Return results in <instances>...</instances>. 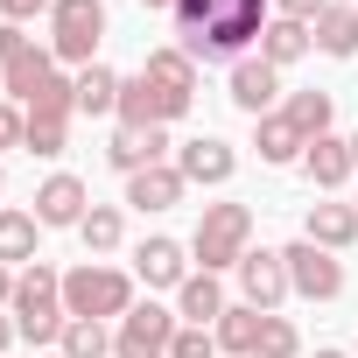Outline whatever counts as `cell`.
Segmentation results:
<instances>
[{
	"instance_id": "obj_1",
	"label": "cell",
	"mask_w": 358,
	"mask_h": 358,
	"mask_svg": "<svg viewBox=\"0 0 358 358\" xmlns=\"http://www.w3.org/2000/svg\"><path fill=\"white\" fill-rule=\"evenodd\" d=\"M15 337H29V344H64V323H71V309H64V274L50 267V260H36V267H22L15 274Z\"/></svg>"
},
{
	"instance_id": "obj_2",
	"label": "cell",
	"mask_w": 358,
	"mask_h": 358,
	"mask_svg": "<svg viewBox=\"0 0 358 358\" xmlns=\"http://www.w3.org/2000/svg\"><path fill=\"white\" fill-rule=\"evenodd\" d=\"M246 239H253V211L246 204H204V218L190 232V253H197L204 274H225V267H239L253 253Z\"/></svg>"
},
{
	"instance_id": "obj_3",
	"label": "cell",
	"mask_w": 358,
	"mask_h": 358,
	"mask_svg": "<svg viewBox=\"0 0 358 358\" xmlns=\"http://www.w3.org/2000/svg\"><path fill=\"white\" fill-rule=\"evenodd\" d=\"M64 309L71 316H127L134 309V274H120V267H106V260H85V267H71L64 274Z\"/></svg>"
},
{
	"instance_id": "obj_4",
	"label": "cell",
	"mask_w": 358,
	"mask_h": 358,
	"mask_svg": "<svg viewBox=\"0 0 358 358\" xmlns=\"http://www.w3.org/2000/svg\"><path fill=\"white\" fill-rule=\"evenodd\" d=\"M99 36H106V0H57L50 8V57L57 64H99Z\"/></svg>"
},
{
	"instance_id": "obj_5",
	"label": "cell",
	"mask_w": 358,
	"mask_h": 358,
	"mask_svg": "<svg viewBox=\"0 0 358 358\" xmlns=\"http://www.w3.org/2000/svg\"><path fill=\"white\" fill-rule=\"evenodd\" d=\"M176 330H183V316H169L162 302H134L113 330V358H169Z\"/></svg>"
},
{
	"instance_id": "obj_6",
	"label": "cell",
	"mask_w": 358,
	"mask_h": 358,
	"mask_svg": "<svg viewBox=\"0 0 358 358\" xmlns=\"http://www.w3.org/2000/svg\"><path fill=\"white\" fill-rule=\"evenodd\" d=\"M281 260H288V288H295L302 302H337V295H344V260H337V253L295 239V246H281Z\"/></svg>"
},
{
	"instance_id": "obj_7",
	"label": "cell",
	"mask_w": 358,
	"mask_h": 358,
	"mask_svg": "<svg viewBox=\"0 0 358 358\" xmlns=\"http://www.w3.org/2000/svg\"><path fill=\"white\" fill-rule=\"evenodd\" d=\"M183 113H190L183 92H162L155 78H120V127H169Z\"/></svg>"
},
{
	"instance_id": "obj_8",
	"label": "cell",
	"mask_w": 358,
	"mask_h": 358,
	"mask_svg": "<svg viewBox=\"0 0 358 358\" xmlns=\"http://www.w3.org/2000/svg\"><path fill=\"white\" fill-rule=\"evenodd\" d=\"M176 169H183V183H204V190H218V183H232L239 155H232V141H218V134H197V141H183V148H176Z\"/></svg>"
},
{
	"instance_id": "obj_9",
	"label": "cell",
	"mask_w": 358,
	"mask_h": 358,
	"mask_svg": "<svg viewBox=\"0 0 358 358\" xmlns=\"http://www.w3.org/2000/svg\"><path fill=\"white\" fill-rule=\"evenodd\" d=\"M232 274H239V295H246L253 309H281V295H295V288H288V260H281V253H267V246H260V253H246Z\"/></svg>"
},
{
	"instance_id": "obj_10",
	"label": "cell",
	"mask_w": 358,
	"mask_h": 358,
	"mask_svg": "<svg viewBox=\"0 0 358 358\" xmlns=\"http://www.w3.org/2000/svg\"><path fill=\"white\" fill-rule=\"evenodd\" d=\"M85 211H92V197H85L78 176H64V169L36 190V225H43V232H57V225H71V232H78V225H85Z\"/></svg>"
},
{
	"instance_id": "obj_11",
	"label": "cell",
	"mask_w": 358,
	"mask_h": 358,
	"mask_svg": "<svg viewBox=\"0 0 358 358\" xmlns=\"http://www.w3.org/2000/svg\"><path fill=\"white\" fill-rule=\"evenodd\" d=\"M274 99H281V71H274L267 57H239V64H232V106L253 113V120H267Z\"/></svg>"
},
{
	"instance_id": "obj_12",
	"label": "cell",
	"mask_w": 358,
	"mask_h": 358,
	"mask_svg": "<svg viewBox=\"0 0 358 358\" xmlns=\"http://www.w3.org/2000/svg\"><path fill=\"white\" fill-rule=\"evenodd\" d=\"M169 155V127H120L113 141H106V162L120 169V176H141V169H155Z\"/></svg>"
},
{
	"instance_id": "obj_13",
	"label": "cell",
	"mask_w": 358,
	"mask_h": 358,
	"mask_svg": "<svg viewBox=\"0 0 358 358\" xmlns=\"http://www.w3.org/2000/svg\"><path fill=\"white\" fill-rule=\"evenodd\" d=\"M183 169H176V162H155V169H141V176H127V204L134 211H176V204H183Z\"/></svg>"
},
{
	"instance_id": "obj_14",
	"label": "cell",
	"mask_w": 358,
	"mask_h": 358,
	"mask_svg": "<svg viewBox=\"0 0 358 358\" xmlns=\"http://www.w3.org/2000/svg\"><path fill=\"white\" fill-rule=\"evenodd\" d=\"M134 274L148 281V288H183L190 281V260H183V246H176V239H141V253H134Z\"/></svg>"
},
{
	"instance_id": "obj_15",
	"label": "cell",
	"mask_w": 358,
	"mask_h": 358,
	"mask_svg": "<svg viewBox=\"0 0 358 358\" xmlns=\"http://www.w3.org/2000/svg\"><path fill=\"white\" fill-rule=\"evenodd\" d=\"M302 239H309V246H323V253H344V246L358 239V204H309Z\"/></svg>"
},
{
	"instance_id": "obj_16",
	"label": "cell",
	"mask_w": 358,
	"mask_h": 358,
	"mask_svg": "<svg viewBox=\"0 0 358 358\" xmlns=\"http://www.w3.org/2000/svg\"><path fill=\"white\" fill-rule=\"evenodd\" d=\"M302 169H309V183H316V190H337V183H344V176H351L358 162H351V141H337V134H316V141L302 148Z\"/></svg>"
},
{
	"instance_id": "obj_17",
	"label": "cell",
	"mask_w": 358,
	"mask_h": 358,
	"mask_svg": "<svg viewBox=\"0 0 358 358\" xmlns=\"http://www.w3.org/2000/svg\"><path fill=\"white\" fill-rule=\"evenodd\" d=\"M225 309H232V302H225L218 274H204V267H197V274H190L183 288H176V316H183V323H204V330H211V323H218Z\"/></svg>"
},
{
	"instance_id": "obj_18",
	"label": "cell",
	"mask_w": 358,
	"mask_h": 358,
	"mask_svg": "<svg viewBox=\"0 0 358 358\" xmlns=\"http://www.w3.org/2000/svg\"><path fill=\"white\" fill-rule=\"evenodd\" d=\"M309 36H316L323 57H358V8L351 0H330V8L309 22Z\"/></svg>"
},
{
	"instance_id": "obj_19",
	"label": "cell",
	"mask_w": 358,
	"mask_h": 358,
	"mask_svg": "<svg viewBox=\"0 0 358 358\" xmlns=\"http://www.w3.org/2000/svg\"><path fill=\"white\" fill-rule=\"evenodd\" d=\"M316 50V36H309V22H288V15H274L267 29H260V57L274 64V71H288V64H302Z\"/></svg>"
},
{
	"instance_id": "obj_20",
	"label": "cell",
	"mask_w": 358,
	"mask_h": 358,
	"mask_svg": "<svg viewBox=\"0 0 358 358\" xmlns=\"http://www.w3.org/2000/svg\"><path fill=\"white\" fill-rule=\"evenodd\" d=\"M253 148H260V162L267 169H288V162H302V134H295V120L288 113H267V120H253Z\"/></svg>"
},
{
	"instance_id": "obj_21",
	"label": "cell",
	"mask_w": 358,
	"mask_h": 358,
	"mask_svg": "<svg viewBox=\"0 0 358 358\" xmlns=\"http://www.w3.org/2000/svg\"><path fill=\"white\" fill-rule=\"evenodd\" d=\"M260 323H267V309H253V302H232V309L211 323V337H218V351H232V358H253V351H260Z\"/></svg>"
},
{
	"instance_id": "obj_22",
	"label": "cell",
	"mask_w": 358,
	"mask_h": 358,
	"mask_svg": "<svg viewBox=\"0 0 358 358\" xmlns=\"http://www.w3.org/2000/svg\"><path fill=\"white\" fill-rule=\"evenodd\" d=\"M36 211H8L0 204V267H36Z\"/></svg>"
},
{
	"instance_id": "obj_23",
	"label": "cell",
	"mask_w": 358,
	"mask_h": 358,
	"mask_svg": "<svg viewBox=\"0 0 358 358\" xmlns=\"http://www.w3.org/2000/svg\"><path fill=\"white\" fill-rule=\"evenodd\" d=\"M141 78H155L162 92H183V99H197V57H190V50H148Z\"/></svg>"
},
{
	"instance_id": "obj_24",
	"label": "cell",
	"mask_w": 358,
	"mask_h": 358,
	"mask_svg": "<svg viewBox=\"0 0 358 358\" xmlns=\"http://www.w3.org/2000/svg\"><path fill=\"white\" fill-rule=\"evenodd\" d=\"M57 71V57L50 50H29V57H15L8 71H0V99H15V106H29L36 92H43V78Z\"/></svg>"
},
{
	"instance_id": "obj_25",
	"label": "cell",
	"mask_w": 358,
	"mask_h": 358,
	"mask_svg": "<svg viewBox=\"0 0 358 358\" xmlns=\"http://www.w3.org/2000/svg\"><path fill=\"white\" fill-rule=\"evenodd\" d=\"M78 113H120V78L106 64H85L78 71Z\"/></svg>"
},
{
	"instance_id": "obj_26",
	"label": "cell",
	"mask_w": 358,
	"mask_h": 358,
	"mask_svg": "<svg viewBox=\"0 0 358 358\" xmlns=\"http://www.w3.org/2000/svg\"><path fill=\"white\" fill-rule=\"evenodd\" d=\"M281 113L295 120V134H302V141L330 134V92H288V106H281Z\"/></svg>"
},
{
	"instance_id": "obj_27",
	"label": "cell",
	"mask_w": 358,
	"mask_h": 358,
	"mask_svg": "<svg viewBox=\"0 0 358 358\" xmlns=\"http://www.w3.org/2000/svg\"><path fill=\"white\" fill-rule=\"evenodd\" d=\"M113 351V330L99 316H71L64 323V358H106Z\"/></svg>"
},
{
	"instance_id": "obj_28",
	"label": "cell",
	"mask_w": 358,
	"mask_h": 358,
	"mask_svg": "<svg viewBox=\"0 0 358 358\" xmlns=\"http://www.w3.org/2000/svg\"><path fill=\"white\" fill-rule=\"evenodd\" d=\"M120 232H127L120 204H92V211H85V225H78V239H85L92 253H113V246H120Z\"/></svg>"
},
{
	"instance_id": "obj_29",
	"label": "cell",
	"mask_w": 358,
	"mask_h": 358,
	"mask_svg": "<svg viewBox=\"0 0 358 358\" xmlns=\"http://www.w3.org/2000/svg\"><path fill=\"white\" fill-rule=\"evenodd\" d=\"M22 148H29V155H43V162H57V155L71 148V120H29Z\"/></svg>"
},
{
	"instance_id": "obj_30",
	"label": "cell",
	"mask_w": 358,
	"mask_h": 358,
	"mask_svg": "<svg viewBox=\"0 0 358 358\" xmlns=\"http://www.w3.org/2000/svg\"><path fill=\"white\" fill-rule=\"evenodd\" d=\"M253 358H302V337H295V323L267 309V323H260V351H253Z\"/></svg>"
},
{
	"instance_id": "obj_31",
	"label": "cell",
	"mask_w": 358,
	"mask_h": 358,
	"mask_svg": "<svg viewBox=\"0 0 358 358\" xmlns=\"http://www.w3.org/2000/svg\"><path fill=\"white\" fill-rule=\"evenodd\" d=\"M169 358H218V337H211L204 323H183L176 344H169Z\"/></svg>"
},
{
	"instance_id": "obj_32",
	"label": "cell",
	"mask_w": 358,
	"mask_h": 358,
	"mask_svg": "<svg viewBox=\"0 0 358 358\" xmlns=\"http://www.w3.org/2000/svg\"><path fill=\"white\" fill-rule=\"evenodd\" d=\"M22 134H29V113L15 99H0V148H22Z\"/></svg>"
},
{
	"instance_id": "obj_33",
	"label": "cell",
	"mask_w": 358,
	"mask_h": 358,
	"mask_svg": "<svg viewBox=\"0 0 358 358\" xmlns=\"http://www.w3.org/2000/svg\"><path fill=\"white\" fill-rule=\"evenodd\" d=\"M29 50H36V43L22 36V22H0V71H8L15 57H29Z\"/></svg>"
},
{
	"instance_id": "obj_34",
	"label": "cell",
	"mask_w": 358,
	"mask_h": 358,
	"mask_svg": "<svg viewBox=\"0 0 358 358\" xmlns=\"http://www.w3.org/2000/svg\"><path fill=\"white\" fill-rule=\"evenodd\" d=\"M330 8V0H274V15H288V22H316Z\"/></svg>"
},
{
	"instance_id": "obj_35",
	"label": "cell",
	"mask_w": 358,
	"mask_h": 358,
	"mask_svg": "<svg viewBox=\"0 0 358 358\" xmlns=\"http://www.w3.org/2000/svg\"><path fill=\"white\" fill-rule=\"evenodd\" d=\"M57 8V0H0V15H8V22H29V15H50Z\"/></svg>"
},
{
	"instance_id": "obj_36",
	"label": "cell",
	"mask_w": 358,
	"mask_h": 358,
	"mask_svg": "<svg viewBox=\"0 0 358 358\" xmlns=\"http://www.w3.org/2000/svg\"><path fill=\"white\" fill-rule=\"evenodd\" d=\"M15 302V267H0V309Z\"/></svg>"
},
{
	"instance_id": "obj_37",
	"label": "cell",
	"mask_w": 358,
	"mask_h": 358,
	"mask_svg": "<svg viewBox=\"0 0 358 358\" xmlns=\"http://www.w3.org/2000/svg\"><path fill=\"white\" fill-rule=\"evenodd\" d=\"M15 344V316H0V351H8Z\"/></svg>"
},
{
	"instance_id": "obj_38",
	"label": "cell",
	"mask_w": 358,
	"mask_h": 358,
	"mask_svg": "<svg viewBox=\"0 0 358 358\" xmlns=\"http://www.w3.org/2000/svg\"><path fill=\"white\" fill-rule=\"evenodd\" d=\"M141 8H162V15H169V8H176V0H141Z\"/></svg>"
},
{
	"instance_id": "obj_39",
	"label": "cell",
	"mask_w": 358,
	"mask_h": 358,
	"mask_svg": "<svg viewBox=\"0 0 358 358\" xmlns=\"http://www.w3.org/2000/svg\"><path fill=\"white\" fill-rule=\"evenodd\" d=\"M316 358H344V351H337V344H323V351H316Z\"/></svg>"
},
{
	"instance_id": "obj_40",
	"label": "cell",
	"mask_w": 358,
	"mask_h": 358,
	"mask_svg": "<svg viewBox=\"0 0 358 358\" xmlns=\"http://www.w3.org/2000/svg\"><path fill=\"white\" fill-rule=\"evenodd\" d=\"M351 162H358V134H351Z\"/></svg>"
},
{
	"instance_id": "obj_41",
	"label": "cell",
	"mask_w": 358,
	"mask_h": 358,
	"mask_svg": "<svg viewBox=\"0 0 358 358\" xmlns=\"http://www.w3.org/2000/svg\"><path fill=\"white\" fill-rule=\"evenodd\" d=\"M0 190H8V176H0Z\"/></svg>"
}]
</instances>
